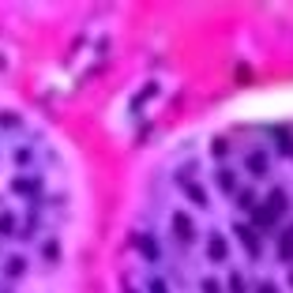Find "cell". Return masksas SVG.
Returning <instances> with one entry per match:
<instances>
[{
    "mask_svg": "<svg viewBox=\"0 0 293 293\" xmlns=\"http://www.w3.org/2000/svg\"><path fill=\"white\" fill-rule=\"evenodd\" d=\"M150 293H166V286H162V282H154V286H150Z\"/></svg>",
    "mask_w": 293,
    "mask_h": 293,
    "instance_id": "10",
    "label": "cell"
},
{
    "mask_svg": "<svg viewBox=\"0 0 293 293\" xmlns=\"http://www.w3.org/2000/svg\"><path fill=\"white\" fill-rule=\"evenodd\" d=\"M248 166H252V173H267V158H263V154H252Z\"/></svg>",
    "mask_w": 293,
    "mask_h": 293,
    "instance_id": "6",
    "label": "cell"
},
{
    "mask_svg": "<svg viewBox=\"0 0 293 293\" xmlns=\"http://www.w3.org/2000/svg\"><path fill=\"white\" fill-rule=\"evenodd\" d=\"M207 252H211V259H214V263H222V259H225V241L218 237V233L211 237V244H207Z\"/></svg>",
    "mask_w": 293,
    "mask_h": 293,
    "instance_id": "2",
    "label": "cell"
},
{
    "mask_svg": "<svg viewBox=\"0 0 293 293\" xmlns=\"http://www.w3.org/2000/svg\"><path fill=\"white\" fill-rule=\"evenodd\" d=\"M237 230H241V241H244V248H248L252 256H259V241H256V237L248 233V225H237Z\"/></svg>",
    "mask_w": 293,
    "mask_h": 293,
    "instance_id": "4",
    "label": "cell"
},
{
    "mask_svg": "<svg viewBox=\"0 0 293 293\" xmlns=\"http://www.w3.org/2000/svg\"><path fill=\"white\" fill-rule=\"evenodd\" d=\"M203 293H218V282H203Z\"/></svg>",
    "mask_w": 293,
    "mask_h": 293,
    "instance_id": "9",
    "label": "cell"
},
{
    "mask_svg": "<svg viewBox=\"0 0 293 293\" xmlns=\"http://www.w3.org/2000/svg\"><path fill=\"white\" fill-rule=\"evenodd\" d=\"M12 225H15V218H12V214H4V218H0V233H12Z\"/></svg>",
    "mask_w": 293,
    "mask_h": 293,
    "instance_id": "7",
    "label": "cell"
},
{
    "mask_svg": "<svg viewBox=\"0 0 293 293\" xmlns=\"http://www.w3.org/2000/svg\"><path fill=\"white\" fill-rule=\"evenodd\" d=\"M259 293H278L275 286H259Z\"/></svg>",
    "mask_w": 293,
    "mask_h": 293,
    "instance_id": "11",
    "label": "cell"
},
{
    "mask_svg": "<svg viewBox=\"0 0 293 293\" xmlns=\"http://www.w3.org/2000/svg\"><path fill=\"white\" fill-rule=\"evenodd\" d=\"M173 225H177V237H181V241H192V237H196V225H192L188 214L177 211V214H173Z\"/></svg>",
    "mask_w": 293,
    "mask_h": 293,
    "instance_id": "1",
    "label": "cell"
},
{
    "mask_svg": "<svg viewBox=\"0 0 293 293\" xmlns=\"http://www.w3.org/2000/svg\"><path fill=\"white\" fill-rule=\"evenodd\" d=\"M139 248H143L147 259H158V248H154V241H150V237H139Z\"/></svg>",
    "mask_w": 293,
    "mask_h": 293,
    "instance_id": "5",
    "label": "cell"
},
{
    "mask_svg": "<svg viewBox=\"0 0 293 293\" xmlns=\"http://www.w3.org/2000/svg\"><path fill=\"white\" fill-rule=\"evenodd\" d=\"M230 286H233V293H244V282H241V275H233V278H230Z\"/></svg>",
    "mask_w": 293,
    "mask_h": 293,
    "instance_id": "8",
    "label": "cell"
},
{
    "mask_svg": "<svg viewBox=\"0 0 293 293\" xmlns=\"http://www.w3.org/2000/svg\"><path fill=\"white\" fill-rule=\"evenodd\" d=\"M278 256H282V259H293V225L282 233V241H278Z\"/></svg>",
    "mask_w": 293,
    "mask_h": 293,
    "instance_id": "3",
    "label": "cell"
}]
</instances>
